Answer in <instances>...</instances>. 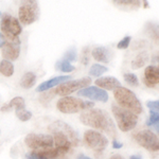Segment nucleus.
Segmentation results:
<instances>
[{"label":"nucleus","mask_w":159,"mask_h":159,"mask_svg":"<svg viewBox=\"0 0 159 159\" xmlns=\"http://www.w3.org/2000/svg\"><path fill=\"white\" fill-rule=\"evenodd\" d=\"M49 132L52 133L55 148L61 150L64 154L68 153L74 147L80 144L78 133L70 125L64 121H55L48 127Z\"/></svg>","instance_id":"f257e3e1"},{"label":"nucleus","mask_w":159,"mask_h":159,"mask_svg":"<svg viewBox=\"0 0 159 159\" xmlns=\"http://www.w3.org/2000/svg\"><path fill=\"white\" fill-rule=\"evenodd\" d=\"M80 120L84 125L90 126L94 129L106 133L110 137H116V126L108 112L100 108H91L83 111L80 116Z\"/></svg>","instance_id":"f03ea898"},{"label":"nucleus","mask_w":159,"mask_h":159,"mask_svg":"<svg viewBox=\"0 0 159 159\" xmlns=\"http://www.w3.org/2000/svg\"><path fill=\"white\" fill-rule=\"evenodd\" d=\"M114 97L120 107L134 112L135 115H139L142 112V105L137 96L129 89L125 87H119L114 90Z\"/></svg>","instance_id":"7ed1b4c3"},{"label":"nucleus","mask_w":159,"mask_h":159,"mask_svg":"<svg viewBox=\"0 0 159 159\" xmlns=\"http://www.w3.org/2000/svg\"><path fill=\"white\" fill-rule=\"evenodd\" d=\"M94 106L92 102L84 101L79 98L73 97H64L58 100L56 107L61 112L64 114H75L79 111H86L88 109H91Z\"/></svg>","instance_id":"20e7f679"},{"label":"nucleus","mask_w":159,"mask_h":159,"mask_svg":"<svg viewBox=\"0 0 159 159\" xmlns=\"http://www.w3.org/2000/svg\"><path fill=\"white\" fill-rule=\"evenodd\" d=\"M114 117L116 118L120 130L122 132H129L133 129H135L138 122V117L134 112L129 111L127 109H124L117 105H112L111 107Z\"/></svg>","instance_id":"39448f33"},{"label":"nucleus","mask_w":159,"mask_h":159,"mask_svg":"<svg viewBox=\"0 0 159 159\" xmlns=\"http://www.w3.org/2000/svg\"><path fill=\"white\" fill-rule=\"evenodd\" d=\"M0 30L4 37L7 38V40H13L18 37V35L22 31V28L17 18L13 17L12 15L3 14L1 17V22H0Z\"/></svg>","instance_id":"423d86ee"},{"label":"nucleus","mask_w":159,"mask_h":159,"mask_svg":"<svg viewBox=\"0 0 159 159\" xmlns=\"http://www.w3.org/2000/svg\"><path fill=\"white\" fill-rule=\"evenodd\" d=\"M84 143L86 144V147L93 150L97 155H99L107 148L108 139L102 133L90 129L87 130L84 134Z\"/></svg>","instance_id":"0eeeda50"},{"label":"nucleus","mask_w":159,"mask_h":159,"mask_svg":"<svg viewBox=\"0 0 159 159\" xmlns=\"http://www.w3.org/2000/svg\"><path fill=\"white\" fill-rule=\"evenodd\" d=\"M39 16V7L36 1H25L19 7L18 17L22 25H29L35 22Z\"/></svg>","instance_id":"6e6552de"},{"label":"nucleus","mask_w":159,"mask_h":159,"mask_svg":"<svg viewBox=\"0 0 159 159\" xmlns=\"http://www.w3.org/2000/svg\"><path fill=\"white\" fill-rule=\"evenodd\" d=\"M25 143L33 151H38L53 148L54 140L48 134H29L25 138Z\"/></svg>","instance_id":"1a4fd4ad"},{"label":"nucleus","mask_w":159,"mask_h":159,"mask_svg":"<svg viewBox=\"0 0 159 159\" xmlns=\"http://www.w3.org/2000/svg\"><path fill=\"white\" fill-rule=\"evenodd\" d=\"M91 83V79L90 78H83V79H79V80H73V81H68L63 83L61 85H60L57 88L55 89V94H58L61 97H68L70 93L76 91V90H81L83 88L88 87L89 84Z\"/></svg>","instance_id":"9d476101"},{"label":"nucleus","mask_w":159,"mask_h":159,"mask_svg":"<svg viewBox=\"0 0 159 159\" xmlns=\"http://www.w3.org/2000/svg\"><path fill=\"white\" fill-rule=\"evenodd\" d=\"M135 139L137 143L142 148H147L151 152H157L159 151V139L153 132L148 129L140 130L135 136Z\"/></svg>","instance_id":"9b49d317"},{"label":"nucleus","mask_w":159,"mask_h":159,"mask_svg":"<svg viewBox=\"0 0 159 159\" xmlns=\"http://www.w3.org/2000/svg\"><path fill=\"white\" fill-rule=\"evenodd\" d=\"M78 96L88 98L90 100H93V101H99V102L108 101V93L97 86H88L86 88L81 89V90L78 91Z\"/></svg>","instance_id":"f8f14e48"},{"label":"nucleus","mask_w":159,"mask_h":159,"mask_svg":"<svg viewBox=\"0 0 159 159\" xmlns=\"http://www.w3.org/2000/svg\"><path fill=\"white\" fill-rule=\"evenodd\" d=\"M2 56L6 61H16L20 54V40L19 38H15L13 40H7L6 45L1 49Z\"/></svg>","instance_id":"ddd939ff"},{"label":"nucleus","mask_w":159,"mask_h":159,"mask_svg":"<svg viewBox=\"0 0 159 159\" xmlns=\"http://www.w3.org/2000/svg\"><path fill=\"white\" fill-rule=\"evenodd\" d=\"M143 82L148 87H155L159 84V67L155 65L148 66L144 70Z\"/></svg>","instance_id":"4468645a"},{"label":"nucleus","mask_w":159,"mask_h":159,"mask_svg":"<svg viewBox=\"0 0 159 159\" xmlns=\"http://www.w3.org/2000/svg\"><path fill=\"white\" fill-rule=\"evenodd\" d=\"M71 80L70 75H60V76H55V78H52L48 81L43 82L40 85H38V87L36 88V91L42 92V91H46V90H50L51 88L55 86H60L65 82H68Z\"/></svg>","instance_id":"2eb2a0df"},{"label":"nucleus","mask_w":159,"mask_h":159,"mask_svg":"<svg viewBox=\"0 0 159 159\" xmlns=\"http://www.w3.org/2000/svg\"><path fill=\"white\" fill-rule=\"evenodd\" d=\"M97 87L101 89H106V90H115V89L121 87V83L119 80L114 78V76H102L99 78L97 81H94Z\"/></svg>","instance_id":"dca6fc26"},{"label":"nucleus","mask_w":159,"mask_h":159,"mask_svg":"<svg viewBox=\"0 0 159 159\" xmlns=\"http://www.w3.org/2000/svg\"><path fill=\"white\" fill-rule=\"evenodd\" d=\"M33 153L36 154L37 156L46 159H56L58 157H63L65 154L61 152V150H58L57 148H45V150H38V151H33Z\"/></svg>","instance_id":"f3484780"},{"label":"nucleus","mask_w":159,"mask_h":159,"mask_svg":"<svg viewBox=\"0 0 159 159\" xmlns=\"http://www.w3.org/2000/svg\"><path fill=\"white\" fill-rule=\"evenodd\" d=\"M92 56L96 61H102V63H109L110 61V52L105 47H97L92 50Z\"/></svg>","instance_id":"a211bd4d"},{"label":"nucleus","mask_w":159,"mask_h":159,"mask_svg":"<svg viewBox=\"0 0 159 159\" xmlns=\"http://www.w3.org/2000/svg\"><path fill=\"white\" fill-rule=\"evenodd\" d=\"M25 107V100L21 97H16V98H13L11 101L7 102L3 105V106L0 108L1 111H11L12 109H19Z\"/></svg>","instance_id":"6ab92c4d"},{"label":"nucleus","mask_w":159,"mask_h":159,"mask_svg":"<svg viewBox=\"0 0 159 159\" xmlns=\"http://www.w3.org/2000/svg\"><path fill=\"white\" fill-rule=\"evenodd\" d=\"M35 82H36V76H35L34 73L33 72H25L24 74V76L21 78L20 85L25 89L32 88V87L34 86Z\"/></svg>","instance_id":"aec40b11"},{"label":"nucleus","mask_w":159,"mask_h":159,"mask_svg":"<svg viewBox=\"0 0 159 159\" xmlns=\"http://www.w3.org/2000/svg\"><path fill=\"white\" fill-rule=\"evenodd\" d=\"M0 73L7 78L12 76L14 74V65L9 61H0Z\"/></svg>","instance_id":"412c9836"},{"label":"nucleus","mask_w":159,"mask_h":159,"mask_svg":"<svg viewBox=\"0 0 159 159\" xmlns=\"http://www.w3.org/2000/svg\"><path fill=\"white\" fill-rule=\"evenodd\" d=\"M147 33L152 39L159 43V25L155 22H148L147 24Z\"/></svg>","instance_id":"4be33fe9"},{"label":"nucleus","mask_w":159,"mask_h":159,"mask_svg":"<svg viewBox=\"0 0 159 159\" xmlns=\"http://www.w3.org/2000/svg\"><path fill=\"white\" fill-rule=\"evenodd\" d=\"M148 61V53L142 52L140 54H138L132 61V68L133 69H139L142 66H144V64Z\"/></svg>","instance_id":"5701e85b"},{"label":"nucleus","mask_w":159,"mask_h":159,"mask_svg":"<svg viewBox=\"0 0 159 159\" xmlns=\"http://www.w3.org/2000/svg\"><path fill=\"white\" fill-rule=\"evenodd\" d=\"M107 71H108V68L106 66H103L101 64H93L89 69V74L93 76H101L102 74L107 72Z\"/></svg>","instance_id":"b1692460"},{"label":"nucleus","mask_w":159,"mask_h":159,"mask_svg":"<svg viewBox=\"0 0 159 159\" xmlns=\"http://www.w3.org/2000/svg\"><path fill=\"white\" fill-rule=\"evenodd\" d=\"M56 69L61 70V72L68 73V72H71V71H73L75 68H74V66L71 65L69 61H65V60H61V61H57V63H56Z\"/></svg>","instance_id":"393cba45"},{"label":"nucleus","mask_w":159,"mask_h":159,"mask_svg":"<svg viewBox=\"0 0 159 159\" xmlns=\"http://www.w3.org/2000/svg\"><path fill=\"white\" fill-rule=\"evenodd\" d=\"M114 3H116L117 6L119 7H127V9H138L140 7V1H135V0H119V1H112Z\"/></svg>","instance_id":"a878e982"},{"label":"nucleus","mask_w":159,"mask_h":159,"mask_svg":"<svg viewBox=\"0 0 159 159\" xmlns=\"http://www.w3.org/2000/svg\"><path fill=\"white\" fill-rule=\"evenodd\" d=\"M147 124L148 126H153L156 130L159 132V114L155 111L150 112V118H148Z\"/></svg>","instance_id":"bb28decb"},{"label":"nucleus","mask_w":159,"mask_h":159,"mask_svg":"<svg viewBox=\"0 0 159 159\" xmlns=\"http://www.w3.org/2000/svg\"><path fill=\"white\" fill-rule=\"evenodd\" d=\"M16 116L21 121H28L32 118V112L25 109V107H22V108L16 109Z\"/></svg>","instance_id":"cd10ccee"},{"label":"nucleus","mask_w":159,"mask_h":159,"mask_svg":"<svg viewBox=\"0 0 159 159\" xmlns=\"http://www.w3.org/2000/svg\"><path fill=\"white\" fill-rule=\"evenodd\" d=\"M123 78H124L125 82H126L127 84H129L130 86H138V84H139L138 78L136 76L135 73H132V72L125 73L124 75H123Z\"/></svg>","instance_id":"c85d7f7f"},{"label":"nucleus","mask_w":159,"mask_h":159,"mask_svg":"<svg viewBox=\"0 0 159 159\" xmlns=\"http://www.w3.org/2000/svg\"><path fill=\"white\" fill-rule=\"evenodd\" d=\"M63 60L69 61V63H71V61H76V50L74 49V48H71L70 50H68L67 52H66V54L64 55V58Z\"/></svg>","instance_id":"c756f323"},{"label":"nucleus","mask_w":159,"mask_h":159,"mask_svg":"<svg viewBox=\"0 0 159 159\" xmlns=\"http://www.w3.org/2000/svg\"><path fill=\"white\" fill-rule=\"evenodd\" d=\"M130 39H132V37L130 36H125L124 38H122V39L118 43L117 48L118 49H126V48L129 46Z\"/></svg>","instance_id":"7c9ffc66"},{"label":"nucleus","mask_w":159,"mask_h":159,"mask_svg":"<svg viewBox=\"0 0 159 159\" xmlns=\"http://www.w3.org/2000/svg\"><path fill=\"white\" fill-rule=\"evenodd\" d=\"M147 106L150 108L151 111H155L159 114V101H148Z\"/></svg>","instance_id":"2f4dec72"},{"label":"nucleus","mask_w":159,"mask_h":159,"mask_svg":"<svg viewBox=\"0 0 159 159\" xmlns=\"http://www.w3.org/2000/svg\"><path fill=\"white\" fill-rule=\"evenodd\" d=\"M25 159H46V158L39 157V156H37L36 154L31 152V153H29V154H27V155H25Z\"/></svg>","instance_id":"473e14b6"},{"label":"nucleus","mask_w":159,"mask_h":159,"mask_svg":"<svg viewBox=\"0 0 159 159\" xmlns=\"http://www.w3.org/2000/svg\"><path fill=\"white\" fill-rule=\"evenodd\" d=\"M123 147V143L119 142L118 140L114 139L112 140V148H116V150H118V148H121Z\"/></svg>","instance_id":"72a5a7b5"},{"label":"nucleus","mask_w":159,"mask_h":159,"mask_svg":"<svg viewBox=\"0 0 159 159\" xmlns=\"http://www.w3.org/2000/svg\"><path fill=\"white\" fill-rule=\"evenodd\" d=\"M7 43V38L4 37V35L2 33H0V47H3Z\"/></svg>","instance_id":"f704fd0d"},{"label":"nucleus","mask_w":159,"mask_h":159,"mask_svg":"<svg viewBox=\"0 0 159 159\" xmlns=\"http://www.w3.org/2000/svg\"><path fill=\"white\" fill-rule=\"evenodd\" d=\"M109 159H124L122 157V156H120V155H114V156H111Z\"/></svg>","instance_id":"c9c22d12"},{"label":"nucleus","mask_w":159,"mask_h":159,"mask_svg":"<svg viewBox=\"0 0 159 159\" xmlns=\"http://www.w3.org/2000/svg\"><path fill=\"white\" fill-rule=\"evenodd\" d=\"M129 159H142V158H141L140 156H132Z\"/></svg>","instance_id":"e433bc0d"},{"label":"nucleus","mask_w":159,"mask_h":159,"mask_svg":"<svg viewBox=\"0 0 159 159\" xmlns=\"http://www.w3.org/2000/svg\"><path fill=\"white\" fill-rule=\"evenodd\" d=\"M84 156H85V155H83V154H80L78 159H83V158H84Z\"/></svg>","instance_id":"4c0bfd02"},{"label":"nucleus","mask_w":159,"mask_h":159,"mask_svg":"<svg viewBox=\"0 0 159 159\" xmlns=\"http://www.w3.org/2000/svg\"><path fill=\"white\" fill-rule=\"evenodd\" d=\"M148 1H143V6H144V7H148Z\"/></svg>","instance_id":"58836bf2"},{"label":"nucleus","mask_w":159,"mask_h":159,"mask_svg":"<svg viewBox=\"0 0 159 159\" xmlns=\"http://www.w3.org/2000/svg\"><path fill=\"white\" fill-rule=\"evenodd\" d=\"M83 159H92V158H90V157H87V156H84V158Z\"/></svg>","instance_id":"ea45409f"}]
</instances>
